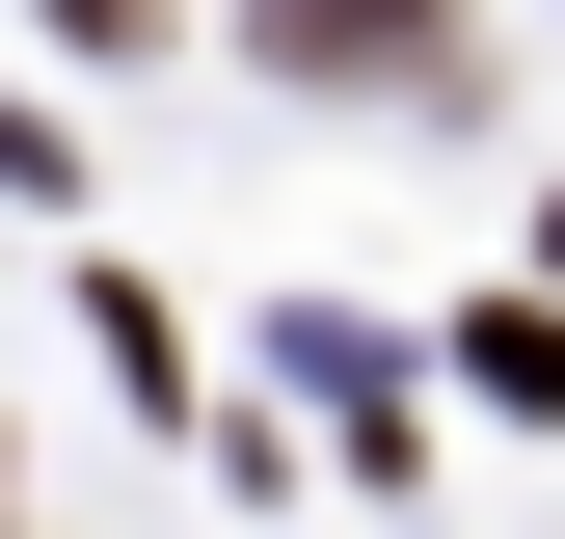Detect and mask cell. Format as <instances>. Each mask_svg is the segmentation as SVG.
<instances>
[{
	"instance_id": "cell-4",
	"label": "cell",
	"mask_w": 565,
	"mask_h": 539,
	"mask_svg": "<svg viewBox=\"0 0 565 539\" xmlns=\"http://www.w3.org/2000/svg\"><path fill=\"white\" fill-rule=\"evenodd\" d=\"M539 270H565V216H539Z\"/></svg>"
},
{
	"instance_id": "cell-1",
	"label": "cell",
	"mask_w": 565,
	"mask_h": 539,
	"mask_svg": "<svg viewBox=\"0 0 565 539\" xmlns=\"http://www.w3.org/2000/svg\"><path fill=\"white\" fill-rule=\"evenodd\" d=\"M269 82H377V108H431V82H458V0H269Z\"/></svg>"
},
{
	"instance_id": "cell-3",
	"label": "cell",
	"mask_w": 565,
	"mask_h": 539,
	"mask_svg": "<svg viewBox=\"0 0 565 539\" xmlns=\"http://www.w3.org/2000/svg\"><path fill=\"white\" fill-rule=\"evenodd\" d=\"M54 28H82V54H135V28H162V0H54Z\"/></svg>"
},
{
	"instance_id": "cell-2",
	"label": "cell",
	"mask_w": 565,
	"mask_h": 539,
	"mask_svg": "<svg viewBox=\"0 0 565 539\" xmlns=\"http://www.w3.org/2000/svg\"><path fill=\"white\" fill-rule=\"evenodd\" d=\"M458 378H484V404L539 432V404H565V297H484V324H458Z\"/></svg>"
}]
</instances>
